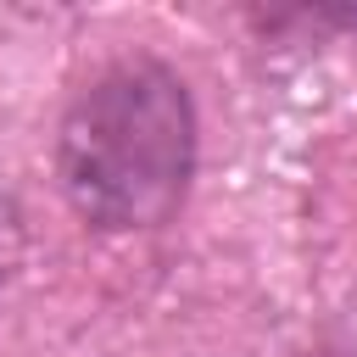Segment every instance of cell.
<instances>
[{
    "label": "cell",
    "mask_w": 357,
    "mask_h": 357,
    "mask_svg": "<svg viewBox=\"0 0 357 357\" xmlns=\"http://www.w3.org/2000/svg\"><path fill=\"white\" fill-rule=\"evenodd\" d=\"M190 95L151 56H128L95 73L73 95L56 134V173L73 212L112 234L167 223L190 190Z\"/></svg>",
    "instance_id": "obj_1"
},
{
    "label": "cell",
    "mask_w": 357,
    "mask_h": 357,
    "mask_svg": "<svg viewBox=\"0 0 357 357\" xmlns=\"http://www.w3.org/2000/svg\"><path fill=\"white\" fill-rule=\"evenodd\" d=\"M17 262H22V212H17L11 190L0 184V284L17 273Z\"/></svg>",
    "instance_id": "obj_2"
}]
</instances>
